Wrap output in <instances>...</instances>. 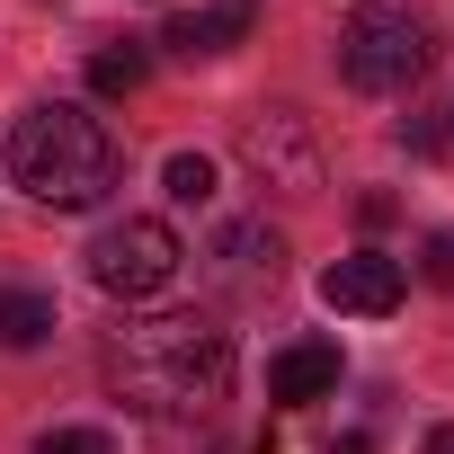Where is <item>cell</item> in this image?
Here are the masks:
<instances>
[{"mask_svg":"<svg viewBox=\"0 0 454 454\" xmlns=\"http://www.w3.org/2000/svg\"><path fill=\"white\" fill-rule=\"evenodd\" d=\"M143 81H152V45L125 36V45H98V54H90V90H98V98H134Z\"/></svg>","mask_w":454,"mask_h":454,"instance_id":"cell-11","label":"cell"},{"mask_svg":"<svg viewBox=\"0 0 454 454\" xmlns=\"http://www.w3.org/2000/svg\"><path fill=\"white\" fill-rule=\"evenodd\" d=\"M178 268H187V241L160 214H125V223H107V232L90 241V286L116 294V303H152Z\"/></svg>","mask_w":454,"mask_h":454,"instance_id":"cell-4","label":"cell"},{"mask_svg":"<svg viewBox=\"0 0 454 454\" xmlns=\"http://www.w3.org/2000/svg\"><path fill=\"white\" fill-rule=\"evenodd\" d=\"M107 383L143 419H205L232 392V330L214 312H143L107 339Z\"/></svg>","mask_w":454,"mask_h":454,"instance_id":"cell-1","label":"cell"},{"mask_svg":"<svg viewBox=\"0 0 454 454\" xmlns=\"http://www.w3.org/2000/svg\"><path fill=\"white\" fill-rule=\"evenodd\" d=\"M160 187H169V205H214V160L205 152H169L160 160Z\"/></svg>","mask_w":454,"mask_h":454,"instance_id":"cell-12","label":"cell"},{"mask_svg":"<svg viewBox=\"0 0 454 454\" xmlns=\"http://www.w3.org/2000/svg\"><path fill=\"white\" fill-rule=\"evenodd\" d=\"M241 160H250V178L277 187V196H321V152H312V125H303L294 107H259V116L241 125Z\"/></svg>","mask_w":454,"mask_h":454,"instance_id":"cell-5","label":"cell"},{"mask_svg":"<svg viewBox=\"0 0 454 454\" xmlns=\"http://www.w3.org/2000/svg\"><path fill=\"white\" fill-rule=\"evenodd\" d=\"M250 27H259V0H205V10H178V19L160 27V45H169L178 63H205V54L250 45Z\"/></svg>","mask_w":454,"mask_h":454,"instance_id":"cell-7","label":"cell"},{"mask_svg":"<svg viewBox=\"0 0 454 454\" xmlns=\"http://www.w3.org/2000/svg\"><path fill=\"white\" fill-rule=\"evenodd\" d=\"M54 339V294H36V286H0V348H45Z\"/></svg>","mask_w":454,"mask_h":454,"instance_id":"cell-10","label":"cell"},{"mask_svg":"<svg viewBox=\"0 0 454 454\" xmlns=\"http://www.w3.org/2000/svg\"><path fill=\"white\" fill-rule=\"evenodd\" d=\"M419 454H454V419H436V427H427V445H419Z\"/></svg>","mask_w":454,"mask_h":454,"instance_id":"cell-16","label":"cell"},{"mask_svg":"<svg viewBox=\"0 0 454 454\" xmlns=\"http://www.w3.org/2000/svg\"><path fill=\"white\" fill-rule=\"evenodd\" d=\"M419 277L454 294V232H427V241H419Z\"/></svg>","mask_w":454,"mask_h":454,"instance_id":"cell-14","label":"cell"},{"mask_svg":"<svg viewBox=\"0 0 454 454\" xmlns=\"http://www.w3.org/2000/svg\"><path fill=\"white\" fill-rule=\"evenodd\" d=\"M36 454H116V436L107 427H45Z\"/></svg>","mask_w":454,"mask_h":454,"instance_id":"cell-13","label":"cell"},{"mask_svg":"<svg viewBox=\"0 0 454 454\" xmlns=\"http://www.w3.org/2000/svg\"><path fill=\"white\" fill-rule=\"evenodd\" d=\"M427 54H436L427 19L392 10V0H374V10H356V19L339 27V81L365 90V98H401V90H419Z\"/></svg>","mask_w":454,"mask_h":454,"instance_id":"cell-3","label":"cell"},{"mask_svg":"<svg viewBox=\"0 0 454 454\" xmlns=\"http://www.w3.org/2000/svg\"><path fill=\"white\" fill-rule=\"evenodd\" d=\"M10 178H19L36 205L81 214V205H98V196L116 187V143H107V125H98L81 98H45V107H27V116L10 125Z\"/></svg>","mask_w":454,"mask_h":454,"instance_id":"cell-2","label":"cell"},{"mask_svg":"<svg viewBox=\"0 0 454 454\" xmlns=\"http://www.w3.org/2000/svg\"><path fill=\"white\" fill-rule=\"evenodd\" d=\"M330 454H374V436H365V427H348V436H330Z\"/></svg>","mask_w":454,"mask_h":454,"instance_id":"cell-15","label":"cell"},{"mask_svg":"<svg viewBox=\"0 0 454 454\" xmlns=\"http://www.w3.org/2000/svg\"><path fill=\"white\" fill-rule=\"evenodd\" d=\"M214 259L232 268V277H268V286H277V268H286V241L268 232V223H223V232H214Z\"/></svg>","mask_w":454,"mask_h":454,"instance_id":"cell-9","label":"cell"},{"mask_svg":"<svg viewBox=\"0 0 454 454\" xmlns=\"http://www.w3.org/2000/svg\"><path fill=\"white\" fill-rule=\"evenodd\" d=\"M401 294H410V268H401V259H383V250H356V259L321 268V303H330V312L383 321V312H392Z\"/></svg>","mask_w":454,"mask_h":454,"instance_id":"cell-6","label":"cell"},{"mask_svg":"<svg viewBox=\"0 0 454 454\" xmlns=\"http://www.w3.org/2000/svg\"><path fill=\"white\" fill-rule=\"evenodd\" d=\"M330 392H339V348L330 339H294V348L268 356V401L303 410V401H330Z\"/></svg>","mask_w":454,"mask_h":454,"instance_id":"cell-8","label":"cell"}]
</instances>
